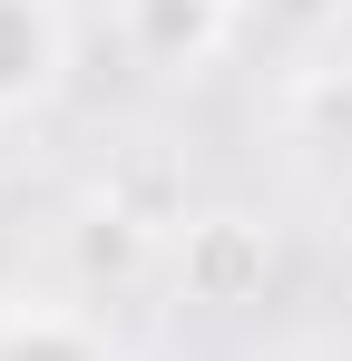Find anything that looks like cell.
<instances>
[{
    "label": "cell",
    "mask_w": 352,
    "mask_h": 361,
    "mask_svg": "<svg viewBox=\"0 0 352 361\" xmlns=\"http://www.w3.org/2000/svg\"><path fill=\"white\" fill-rule=\"evenodd\" d=\"M264 283H274V235L254 215H196L176 235V293L186 302L245 312V302H264Z\"/></svg>",
    "instance_id": "obj_1"
},
{
    "label": "cell",
    "mask_w": 352,
    "mask_h": 361,
    "mask_svg": "<svg viewBox=\"0 0 352 361\" xmlns=\"http://www.w3.org/2000/svg\"><path fill=\"white\" fill-rule=\"evenodd\" d=\"M69 68V20L59 0H0V118L40 108Z\"/></svg>",
    "instance_id": "obj_2"
},
{
    "label": "cell",
    "mask_w": 352,
    "mask_h": 361,
    "mask_svg": "<svg viewBox=\"0 0 352 361\" xmlns=\"http://www.w3.org/2000/svg\"><path fill=\"white\" fill-rule=\"evenodd\" d=\"M0 361H108V342H98L78 312L30 302V312H10V322H0Z\"/></svg>",
    "instance_id": "obj_3"
}]
</instances>
